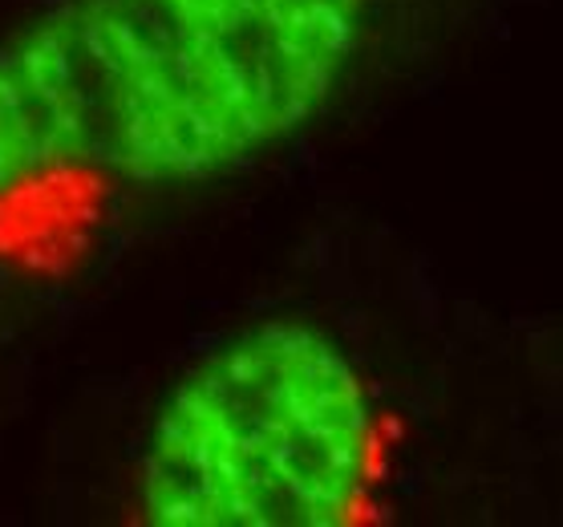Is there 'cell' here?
Wrapping results in <instances>:
<instances>
[{
  "label": "cell",
  "instance_id": "7a4b0ae2",
  "mask_svg": "<svg viewBox=\"0 0 563 527\" xmlns=\"http://www.w3.org/2000/svg\"><path fill=\"white\" fill-rule=\"evenodd\" d=\"M357 365L305 321H264L183 373L142 450V512L163 527H336L373 475Z\"/></svg>",
  "mask_w": 563,
  "mask_h": 527
},
{
  "label": "cell",
  "instance_id": "6da1fadb",
  "mask_svg": "<svg viewBox=\"0 0 563 527\" xmlns=\"http://www.w3.org/2000/svg\"><path fill=\"white\" fill-rule=\"evenodd\" d=\"M90 158L139 187L244 167L312 122L365 0H74Z\"/></svg>",
  "mask_w": 563,
  "mask_h": 527
},
{
  "label": "cell",
  "instance_id": "3957f363",
  "mask_svg": "<svg viewBox=\"0 0 563 527\" xmlns=\"http://www.w3.org/2000/svg\"><path fill=\"white\" fill-rule=\"evenodd\" d=\"M90 158V102L69 4L0 41V195Z\"/></svg>",
  "mask_w": 563,
  "mask_h": 527
}]
</instances>
